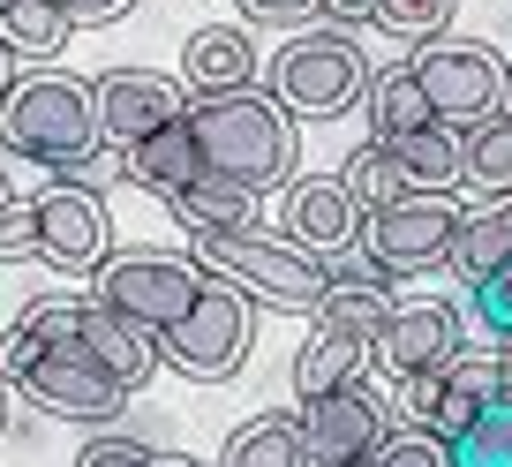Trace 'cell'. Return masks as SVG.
Instances as JSON below:
<instances>
[{"label":"cell","instance_id":"603a6c76","mask_svg":"<svg viewBox=\"0 0 512 467\" xmlns=\"http://www.w3.org/2000/svg\"><path fill=\"white\" fill-rule=\"evenodd\" d=\"M219 467H309V460H302V415H287V407L249 415L234 437H226Z\"/></svg>","mask_w":512,"mask_h":467},{"label":"cell","instance_id":"d4e9b609","mask_svg":"<svg viewBox=\"0 0 512 467\" xmlns=\"http://www.w3.org/2000/svg\"><path fill=\"white\" fill-rule=\"evenodd\" d=\"M0 38L16 46V61H38V68H46L53 53L76 38V23H68L61 0H16V8H0Z\"/></svg>","mask_w":512,"mask_h":467},{"label":"cell","instance_id":"60d3db41","mask_svg":"<svg viewBox=\"0 0 512 467\" xmlns=\"http://www.w3.org/2000/svg\"><path fill=\"white\" fill-rule=\"evenodd\" d=\"M8 196H16V189H8V174H0V211H8Z\"/></svg>","mask_w":512,"mask_h":467},{"label":"cell","instance_id":"5b68a950","mask_svg":"<svg viewBox=\"0 0 512 467\" xmlns=\"http://www.w3.org/2000/svg\"><path fill=\"white\" fill-rule=\"evenodd\" d=\"M369 83H377V68H369L362 38L339 31V23L287 38V46L272 53V68H264V91H272L294 121H339L347 106L369 98Z\"/></svg>","mask_w":512,"mask_h":467},{"label":"cell","instance_id":"8fae6325","mask_svg":"<svg viewBox=\"0 0 512 467\" xmlns=\"http://www.w3.org/2000/svg\"><path fill=\"white\" fill-rule=\"evenodd\" d=\"M91 91H98V129L121 151L189 113V83L159 76V68H106V76H91Z\"/></svg>","mask_w":512,"mask_h":467},{"label":"cell","instance_id":"d590c367","mask_svg":"<svg viewBox=\"0 0 512 467\" xmlns=\"http://www.w3.org/2000/svg\"><path fill=\"white\" fill-rule=\"evenodd\" d=\"M324 16H332L339 31H362V23H377V0H324Z\"/></svg>","mask_w":512,"mask_h":467},{"label":"cell","instance_id":"277c9868","mask_svg":"<svg viewBox=\"0 0 512 467\" xmlns=\"http://www.w3.org/2000/svg\"><path fill=\"white\" fill-rule=\"evenodd\" d=\"M196 264H204L211 279H226V287H241L256 309H302V317H317L324 302V257H309L302 242H287V234H264V226H234V234H196L189 249Z\"/></svg>","mask_w":512,"mask_h":467},{"label":"cell","instance_id":"f1b7e54d","mask_svg":"<svg viewBox=\"0 0 512 467\" xmlns=\"http://www.w3.org/2000/svg\"><path fill=\"white\" fill-rule=\"evenodd\" d=\"M354 467H452V445L437 430H422V422H392Z\"/></svg>","mask_w":512,"mask_h":467},{"label":"cell","instance_id":"8d00e7d4","mask_svg":"<svg viewBox=\"0 0 512 467\" xmlns=\"http://www.w3.org/2000/svg\"><path fill=\"white\" fill-rule=\"evenodd\" d=\"M16 91V46H8V38H0V98Z\"/></svg>","mask_w":512,"mask_h":467},{"label":"cell","instance_id":"1f68e13d","mask_svg":"<svg viewBox=\"0 0 512 467\" xmlns=\"http://www.w3.org/2000/svg\"><path fill=\"white\" fill-rule=\"evenodd\" d=\"M467 294H475V324H482V332H490V339H512V264H497V272L475 279Z\"/></svg>","mask_w":512,"mask_h":467},{"label":"cell","instance_id":"83f0119b","mask_svg":"<svg viewBox=\"0 0 512 467\" xmlns=\"http://www.w3.org/2000/svg\"><path fill=\"white\" fill-rule=\"evenodd\" d=\"M339 181L354 189V204H362V211H384V204H400V196H407V174H400V159H392V151H384L377 136H369V144L347 159V174H339Z\"/></svg>","mask_w":512,"mask_h":467},{"label":"cell","instance_id":"7402d4cb","mask_svg":"<svg viewBox=\"0 0 512 467\" xmlns=\"http://www.w3.org/2000/svg\"><path fill=\"white\" fill-rule=\"evenodd\" d=\"M497 264H512V196H490L482 211H467L460 219V242H452V272L475 287V279H490Z\"/></svg>","mask_w":512,"mask_h":467},{"label":"cell","instance_id":"2e32d148","mask_svg":"<svg viewBox=\"0 0 512 467\" xmlns=\"http://www.w3.org/2000/svg\"><path fill=\"white\" fill-rule=\"evenodd\" d=\"M181 83L189 98H219V91H249L256 83V46L241 23H204V31L181 46Z\"/></svg>","mask_w":512,"mask_h":467},{"label":"cell","instance_id":"4dcf8cb0","mask_svg":"<svg viewBox=\"0 0 512 467\" xmlns=\"http://www.w3.org/2000/svg\"><path fill=\"white\" fill-rule=\"evenodd\" d=\"M38 257V196H8L0 211V264H31Z\"/></svg>","mask_w":512,"mask_h":467},{"label":"cell","instance_id":"4fadbf2b","mask_svg":"<svg viewBox=\"0 0 512 467\" xmlns=\"http://www.w3.org/2000/svg\"><path fill=\"white\" fill-rule=\"evenodd\" d=\"M362 219L369 211L354 204V189L339 174H294L279 189V234L302 242L309 257H339V249L362 242Z\"/></svg>","mask_w":512,"mask_h":467},{"label":"cell","instance_id":"d6986e66","mask_svg":"<svg viewBox=\"0 0 512 467\" xmlns=\"http://www.w3.org/2000/svg\"><path fill=\"white\" fill-rule=\"evenodd\" d=\"M369 136L377 144H400V136H415V129H430L437 121V106H430V91H422V76L415 68H377V83H369Z\"/></svg>","mask_w":512,"mask_h":467},{"label":"cell","instance_id":"cb8c5ba5","mask_svg":"<svg viewBox=\"0 0 512 467\" xmlns=\"http://www.w3.org/2000/svg\"><path fill=\"white\" fill-rule=\"evenodd\" d=\"M332 279V272H324ZM400 309V294H392V279H332L324 287V302H317V324H339V332H362L369 347H377V332H384V317Z\"/></svg>","mask_w":512,"mask_h":467},{"label":"cell","instance_id":"836d02e7","mask_svg":"<svg viewBox=\"0 0 512 467\" xmlns=\"http://www.w3.org/2000/svg\"><path fill=\"white\" fill-rule=\"evenodd\" d=\"M241 16L249 23H309V16H324V0H241Z\"/></svg>","mask_w":512,"mask_h":467},{"label":"cell","instance_id":"9c48e42d","mask_svg":"<svg viewBox=\"0 0 512 467\" xmlns=\"http://www.w3.org/2000/svg\"><path fill=\"white\" fill-rule=\"evenodd\" d=\"M407 68L422 76L437 121L460 129V136L475 129V121H490V113H505V76L512 68L497 61L490 46H475V38H430V46L407 53Z\"/></svg>","mask_w":512,"mask_h":467},{"label":"cell","instance_id":"ab89813d","mask_svg":"<svg viewBox=\"0 0 512 467\" xmlns=\"http://www.w3.org/2000/svg\"><path fill=\"white\" fill-rule=\"evenodd\" d=\"M0 430H8V377H0Z\"/></svg>","mask_w":512,"mask_h":467},{"label":"cell","instance_id":"6da1fadb","mask_svg":"<svg viewBox=\"0 0 512 467\" xmlns=\"http://www.w3.org/2000/svg\"><path fill=\"white\" fill-rule=\"evenodd\" d=\"M189 129H196V151H204V174L241 181L256 196L294 181V159H302L294 113L272 91H256V83L249 91H219V98H189Z\"/></svg>","mask_w":512,"mask_h":467},{"label":"cell","instance_id":"f35d334b","mask_svg":"<svg viewBox=\"0 0 512 467\" xmlns=\"http://www.w3.org/2000/svg\"><path fill=\"white\" fill-rule=\"evenodd\" d=\"M497 400H512V347H505V385H497Z\"/></svg>","mask_w":512,"mask_h":467},{"label":"cell","instance_id":"b9f144b4","mask_svg":"<svg viewBox=\"0 0 512 467\" xmlns=\"http://www.w3.org/2000/svg\"><path fill=\"white\" fill-rule=\"evenodd\" d=\"M505 113H512V76H505Z\"/></svg>","mask_w":512,"mask_h":467},{"label":"cell","instance_id":"4316f807","mask_svg":"<svg viewBox=\"0 0 512 467\" xmlns=\"http://www.w3.org/2000/svg\"><path fill=\"white\" fill-rule=\"evenodd\" d=\"M467 181L490 196H512V113H490L467 129Z\"/></svg>","mask_w":512,"mask_h":467},{"label":"cell","instance_id":"e575fe53","mask_svg":"<svg viewBox=\"0 0 512 467\" xmlns=\"http://www.w3.org/2000/svg\"><path fill=\"white\" fill-rule=\"evenodd\" d=\"M61 8H68V23H76V31H83V23H98V31H106V23H121L136 0H61Z\"/></svg>","mask_w":512,"mask_h":467},{"label":"cell","instance_id":"52a82bcc","mask_svg":"<svg viewBox=\"0 0 512 467\" xmlns=\"http://www.w3.org/2000/svg\"><path fill=\"white\" fill-rule=\"evenodd\" d=\"M467 211L452 204V189H407L400 204H384L362 219V249L377 257L384 279H422L437 264H452V242H460Z\"/></svg>","mask_w":512,"mask_h":467},{"label":"cell","instance_id":"5bb4252c","mask_svg":"<svg viewBox=\"0 0 512 467\" xmlns=\"http://www.w3.org/2000/svg\"><path fill=\"white\" fill-rule=\"evenodd\" d=\"M460 347H467V317H460L452 302H437V294H422V302H400L392 317H384V332H377V362H384V377L445 370Z\"/></svg>","mask_w":512,"mask_h":467},{"label":"cell","instance_id":"7c38bea8","mask_svg":"<svg viewBox=\"0 0 512 467\" xmlns=\"http://www.w3.org/2000/svg\"><path fill=\"white\" fill-rule=\"evenodd\" d=\"M294 415H302V460L309 467H354L392 430V415H384V400L369 385H339L324 400H302Z\"/></svg>","mask_w":512,"mask_h":467},{"label":"cell","instance_id":"ee69618b","mask_svg":"<svg viewBox=\"0 0 512 467\" xmlns=\"http://www.w3.org/2000/svg\"><path fill=\"white\" fill-rule=\"evenodd\" d=\"M497 347H512V339H497Z\"/></svg>","mask_w":512,"mask_h":467},{"label":"cell","instance_id":"3957f363","mask_svg":"<svg viewBox=\"0 0 512 467\" xmlns=\"http://www.w3.org/2000/svg\"><path fill=\"white\" fill-rule=\"evenodd\" d=\"M106 144L98 129V91L68 68H38V76H16V91L0 98V151L8 159H31L46 174H68L76 159Z\"/></svg>","mask_w":512,"mask_h":467},{"label":"cell","instance_id":"9a60e30c","mask_svg":"<svg viewBox=\"0 0 512 467\" xmlns=\"http://www.w3.org/2000/svg\"><path fill=\"white\" fill-rule=\"evenodd\" d=\"M83 347H91L98 362H106L113 377H121L128 392H144L151 377H159V332H151V324H136L128 317V309H113V302H83Z\"/></svg>","mask_w":512,"mask_h":467},{"label":"cell","instance_id":"f6af8a7d","mask_svg":"<svg viewBox=\"0 0 512 467\" xmlns=\"http://www.w3.org/2000/svg\"><path fill=\"white\" fill-rule=\"evenodd\" d=\"M0 332H8V324H0Z\"/></svg>","mask_w":512,"mask_h":467},{"label":"cell","instance_id":"ba28073f","mask_svg":"<svg viewBox=\"0 0 512 467\" xmlns=\"http://www.w3.org/2000/svg\"><path fill=\"white\" fill-rule=\"evenodd\" d=\"M204 264L196 257H174V249H121V257H106L91 272V294L113 309H128L136 324H151V332H166V324L189 317V302L204 294Z\"/></svg>","mask_w":512,"mask_h":467},{"label":"cell","instance_id":"ffe728a7","mask_svg":"<svg viewBox=\"0 0 512 467\" xmlns=\"http://www.w3.org/2000/svg\"><path fill=\"white\" fill-rule=\"evenodd\" d=\"M392 159H400L407 189H460L467 181V136L445 129V121H430V129L400 136V144H384Z\"/></svg>","mask_w":512,"mask_h":467},{"label":"cell","instance_id":"7a4b0ae2","mask_svg":"<svg viewBox=\"0 0 512 467\" xmlns=\"http://www.w3.org/2000/svg\"><path fill=\"white\" fill-rule=\"evenodd\" d=\"M0 377H8V392H23L38 415H61V422H98V430H106V422L128 407V385L83 347V332L76 339H46L23 317L0 332Z\"/></svg>","mask_w":512,"mask_h":467},{"label":"cell","instance_id":"ac0fdd59","mask_svg":"<svg viewBox=\"0 0 512 467\" xmlns=\"http://www.w3.org/2000/svg\"><path fill=\"white\" fill-rule=\"evenodd\" d=\"M196 174H204V151H196L189 113H181V121H166L159 136H144V144H128V181H136V189H151V196H166V204H174Z\"/></svg>","mask_w":512,"mask_h":467},{"label":"cell","instance_id":"f546056e","mask_svg":"<svg viewBox=\"0 0 512 467\" xmlns=\"http://www.w3.org/2000/svg\"><path fill=\"white\" fill-rule=\"evenodd\" d=\"M445 23H452V0H377V31L407 38V46L445 38Z\"/></svg>","mask_w":512,"mask_h":467},{"label":"cell","instance_id":"d6a6232c","mask_svg":"<svg viewBox=\"0 0 512 467\" xmlns=\"http://www.w3.org/2000/svg\"><path fill=\"white\" fill-rule=\"evenodd\" d=\"M159 452L144 445V437H83V452H76V467H151Z\"/></svg>","mask_w":512,"mask_h":467},{"label":"cell","instance_id":"74e56055","mask_svg":"<svg viewBox=\"0 0 512 467\" xmlns=\"http://www.w3.org/2000/svg\"><path fill=\"white\" fill-rule=\"evenodd\" d=\"M151 467H204V460H189V452H159Z\"/></svg>","mask_w":512,"mask_h":467},{"label":"cell","instance_id":"30bf717a","mask_svg":"<svg viewBox=\"0 0 512 467\" xmlns=\"http://www.w3.org/2000/svg\"><path fill=\"white\" fill-rule=\"evenodd\" d=\"M38 257L68 279H91L98 264L113 257V219H106V196L76 189V181H46L38 189Z\"/></svg>","mask_w":512,"mask_h":467},{"label":"cell","instance_id":"44dd1931","mask_svg":"<svg viewBox=\"0 0 512 467\" xmlns=\"http://www.w3.org/2000/svg\"><path fill=\"white\" fill-rule=\"evenodd\" d=\"M166 211H174L189 234H234V226H256V189H241V181H219V174H196Z\"/></svg>","mask_w":512,"mask_h":467},{"label":"cell","instance_id":"8992f818","mask_svg":"<svg viewBox=\"0 0 512 467\" xmlns=\"http://www.w3.org/2000/svg\"><path fill=\"white\" fill-rule=\"evenodd\" d=\"M249 339H256V302L241 287H226V279H204L189 317L159 332V355H166V370L196 377V385H226L249 362Z\"/></svg>","mask_w":512,"mask_h":467},{"label":"cell","instance_id":"7bdbcfd3","mask_svg":"<svg viewBox=\"0 0 512 467\" xmlns=\"http://www.w3.org/2000/svg\"><path fill=\"white\" fill-rule=\"evenodd\" d=\"M0 8H16V0H0Z\"/></svg>","mask_w":512,"mask_h":467},{"label":"cell","instance_id":"e0dca14e","mask_svg":"<svg viewBox=\"0 0 512 467\" xmlns=\"http://www.w3.org/2000/svg\"><path fill=\"white\" fill-rule=\"evenodd\" d=\"M369 362H377V347H369L362 332L317 324V332L302 339V355H294V400H324V392H339V385H362Z\"/></svg>","mask_w":512,"mask_h":467},{"label":"cell","instance_id":"484cf974","mask_svg":"<svg viewBox=\"0 0 512 467\" xmlns=\"http://www.w3.org/2000/svg\"><path fill=\"white\" fill-rule=\"evenodd\" d=\"M452 467H512V400H490L452 437Z\"/></svg>","mask_w":512,"mask_h":467}]
</instances>
